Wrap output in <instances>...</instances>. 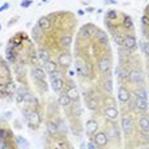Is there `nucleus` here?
I'll use <instances>...</instances> for the list:
<instances>
[{"label":"nucleus","mask_w":149,"mask_h":149,"mask_svg":"<svg viewBox=\"0 0 149 149\" xmlns=\"http://www.w3.org/2000/svg\"><path fill=\"white\" fill-rule=\"evenodd\" d=\"M50 84H52V89L55 93H61L63 89V80L61 77H58V74H55V72L50 73Z\"/></svg>","instance_id":"nucleus-1"},{"label":"nucleus","mask_w":149,"mask_h":149,"mask_svg":"<svg viewBox=\"0 0 149 149\" xmlns=\"http://www.w3.org/2000/svg\"><path fill=\"white\" fill-rule=\"evenodd\" d=\"M121 127H122L123 132L125 134H131L132 132V129H134V125H132V121L129 116H123L122 120H121Z\"/></svg>","instance_id":"nucleus-2"},{"label":"nucleus","mask_w":149,"mask_h":149,"mask_svg":"<svg viewBox=\"0 0 149 149\" xmlns=\"http://www.w3.org/2000/svg\"><path fill=\"white\" fill-rule=\"evenodd\" d=\"M104 116L109 121H116L118 118V111L114 107H107L104 109Z\"/></svg>","instance_id":"nucleus-3"},{"label":"nucleus","mask_w":149,"mask_h":149,"mask_svg":"<svg viewBox=\"0 0 149 149\" xmlns=\"http://www.w3.org/2000/svg\"><path fill=\"white\" fill-rule=\"evenodd\" d=\"M129 79H130V81H131V82L140 84V82H143V79H144V76H143L141 71H139V70H134V71H131V72H130V74H129Z\"/></svg>","instance_id":"nucleus-4"},{"label":"nucleus","mask_w":149,"mask_h":149,"mask_svg":"<svg viewBox=\"0 0 149 149\" xmlns=\"http://www.w3.org/2000/svg\"><path fill=\"white\" fill-rule=\"evenodd\" d=\"M26 121L30 123V126H31V127H36V126L40 123L41 118H40L39 113H37L36 111H32V112H31V114H30V117H29V118H27Z\"/></svg>","instance_id":"nucleus-5"},{"label":"nucleus","mask_w":149,"mask_h":149,"mask_svg":"<svg viewBox=\"0 0 149 149\" xmlns=\"http://www.w3.org/2000/svg\"><path fill=\"white\" fill-rule=\"evenodd\" d=\"M107 143H108V135L105 132H98L95 135V144L98 147H104Z\"/></svg>","instance_id":"nucleus-6"},{"label":"nucleus","mask_w":149,"mask_h":149,"mask_svg":"<svg viewBox=\"0 0 149 149\" xmlns=\"http://www.w3.org/2000/svg\"><path fill=\"white\" fill-rule=\"evenodd\" d=\"M122 45L125 46L126 49H134L136 46V39L132 35H126L125 40H123Z\"/></svg>","instance_id":"nucleus-7"},{"label":"nucleus","mask_w":149,"mask_h":149,"mask_svg":"<svg viewBox=\"0 0 149 149\" xmlns=\"http://www.w3.org/2000/svg\"><path fill=\"white\" fill-rule=\"evenodd\" d=\"M135 105L139 111H147L148 109V100L135 95Z\"/></svg>","instance_id":"nucleus-8"},{"label":"nucleus","mask_w":149,"mask_h":149,"mask_svg":"<svg viewBox=\"0 0 149 149\" xmlns=\"http://www.w3.org/2000/svg\"><path fill=\"white\" fill-rule=\"evenodd\" d=\"M98 68H99V71H100V73H107L111 68L109 61H108L107 58H102L98 63Z\"/></svg>","instance_id":"nucleus-9"},{"label":"nucleus","mask_w":149,"mask_h":149,"mask_svg":"<svg viewBox=\"0 0 149 149\" xmlns=\"http://www.w3.org/2000/svg\"><path fill=\"white\" fill-rule=\"evenodd\" d=\"M31 73H32V76L35 77L37 81H44L45 80V72H44V70H41V68H39V67L32 68Z\"/></svg>","instance_id":"nucleus-10"},{"label":"nucleus","mask_w":149,"mask_h":149,"mask_svg":"<svg viewBox=\"0 0 149 149\" xmlns=\"http://www.w3.org/2000/svg\"><path fill=\"white\" fill-rule=\"evenodd\" d=\"M118 99L122 102V103H126V102H129V99H130L129 90H127L126 88H123V86H121V88L118 89Z\"/></svg>","instance_id":"nucleus-11"},{"label":"nucleus","mask_w":149,"mask_h":149,"mask_svg":"<svg viewBox=\"0 0 149 149\" xmlns=\"http://www.w3.org/2000/svg\"><path fill=\"white\" fill-rule=\"evenodd\" d=\"M37 26H39V29L41 31H46L52 27V23H50V21H49V18L41 17L39 19V22H37Z\"/></svg>","instance_id":"nucleus-12"},{"label":"nucleus","mask_w":149,"mask_h":149,"mask_svg":"<svg viewBox=\"0 0 149 149\" xmlns=\"http://www.w3.org/2000/svg\"><path fill=\"white\" fill-rule=\"evenodd\" d=\"M97 130H98V123H97V121L89 120L88 122H86V132H88L89 135L95 134V131H97Z\"/></svg>","instance_id":"nucleus-13"},{"label":"nucleus","mask_w":149,"mask_h":149,"mask_svg":"<svg viewBox=\"0 0 149 149\" xmlns=\"http://www.w3.org/2000/svg\"><path fill=\"white\" fill-rule=\"evenodd\" d=\"M139 127H140L141 131L149 132V118L147 116L140 117V120H139Z\"/></svg>","instance_id":"nucleus-14"},{"label":"nucleus","mask_w":149,"mask_h":149,"mask_svg":"<svg viewBox=\"0 0 149 149\" xmlns=\"http://www.w3.org/2000/svg\"><path fill=\"white\" fill-rule=\"evenodd\" d=\"M71 99H70V97L67 95V93L66 94H61L59 95V98H58V103H59V105H62V107H68V105L71 104Z\"/></svg>","instance_id":"nucleus-15"},{"label":"nucleus","mask_w":149,"mask_h":149,"mask_svg":"<svg viewBox=\"0 0 149 149\" xmlns=\"http://www.w3.org/2000/svg\"><path fill=\"white\" fill-rule=\"evenodd\" d=\"M58 62H59V64H62V66H70L72 59H71V57L68 54H61L59 58H58Z\"/></svg>","instance_id":"nucleus-16"},{"label":"nucleus","mask_w":149,"mask_h":149,"mask_svg":"<svg viewBox=\"0 0 149 149\" xmlns=\"http://www.w3.org/2000/svg\"><path fill=\"white\" fill-rule=\"evenodd\" d=\"M67 95H68V97H70L71 100H79V98H80L79 90H77L76 88H70V89H68Z\"/></svg>","instance_id":"nucleus-17"},{"label":"nucleus","mask_w":149,"mask_h":149,"mask_svg":"<svg viewBox=\"0 0 149 149\" xmlns=\"http://www.w3.org/2000/svg\"><path fill=\"white\" fill-rule=\"evenodd\" d=\"M37 55H39V59L42 62V63H46L48 61H50L49 59V53L45 50V49H40L39 53H37Z\"/></svg>","instance_id":"nucleus-18"},{"label":"nucleus","mask_w":149,"mask_h":149,"mask_svg":"<svg viewBox=\"0 0 149 149\" xmlns=\"http://www.w3.org/2000/svg\"><path fill=\"white\" fill-rule=\"evenodd\" d=\"M15 141H17L18 145H19V148H22V149L29 148V141H27L23 136H15Z\"/></svg>","instance_id":"nucleus-19"},{"label":"nucleus","mask_w":149,"mask_h":149,"mask_svg":"<svg viewBox=\"0 0 149 149\" xmlns=\"http://www.w3.org/2000/svg\"><path fill=\"white\" fill-rule=\"evenodd\" d=\"M61 44L63 46H70L72 44V36L68 35V33H64V35L61 37Z\"/></svg>","instance_id":"nucleus-20"},{"label":"nucleus","mask_w":149,"mask_h":149,"mask_svg":"<svg viewBox=\"0 0 149 149\" xmlns=\"http://www.w3.org/2000/svg\"><path fill=\"white\" fill-rule=\"evenodd\" d=\"M44 64H45V70L48 71L49 73H53V72H55V71H57V63H55V62L48 61Z\"/></svg>","instance_id":"nucleus-21"},{"label":"nucleus","mask_w":149,"mask_h":149,"mask_svg":"<svg viewBox=\"0 0 149 149\" xmlns=\"http://www.w3.org/2000/svg\"><path fill=\"white\" fill-rule=\"evenodd\" d=\"M48 131L50 132L52 135L57 134V131H58V125H57V122H54V121H50V122L48 123Z\"/></svg>","instance_id":"nucleus-22"},{"label":"nucleus","mask_w":149,"mask_h":149,"mask_svg":"<svg viewBox=\"0 0 149 149\" xmlns=\"http://www.w3.org/2000/svg\"><path fill=\"white\" fill-rule=\"evenodd\" d=\"M135 95H138V97H140L143 99H147V91H145V89H143V88H139L136 90Z\"/></svg>","instance_id":"nucleus-23"},{"label":"nucleus","mask_w":149,"mask_h":149,"mask_svg":"<svg viewBox=\"0 0 149 149\" xmlns=\"http://www.w3.org/2000/svg\"><path fill=\"white\" fill-rule=\"evenodd\" d=\"M88 107L90 109H95V108H97V100L91 99V98H88Z\"/></svg>","instance_id":"nucleus-24"},{"label":"nucleus","mask_w":149,"mask_h":149,"mask_svg":"<svg viewBox=\"0 0 149 149\" xmlns=\"http://www.w3.org/2000/svg\"><path fill=\"white\" fill-rule=\"evenodd\" d=\"M123 40H125V36H123V35H121V33H117V35H114V41H116L117 44L122 45Z\"/></svg>","instance_id":"nucleus-25"},{"label":"nucleus","mask_w":149,"mask_h":149,"mask_svg":"<svg viewBox=\"0 0 149 149\" xmlns=\"http://www.w3.org/2000/svg\"><path fill=\"white\" fill-rule=\"evenodd\" d=\"M143 52L145 55H149V42H144L143 44Z\"/></svg>","instance_id":"nucleus-26"},{"label":"nucleus","mask_w":149,"mask_h":149,"mask_svg":"<svg viewBox=\"0 0 149 149\" xmlns=\"http://www.w3.org/2000/svg\"><path fill=\"white\" fill-rule=\"evenodd\" d=\"M7 135H8L7 130H4V129H0V140H4V139L7 138Z\"/></svg>","instance_id":"nucleus-27"},{"label":"nucleus","mask_w":149,"mask_h":149,"mask_svg":"<svg viewBox=\"0 0 149 149\" xmlns=\"http://www.w3.org/2000/svg\"><path fill=\"white\" fill-rule=\"evenodd\" d=\"M104 88H107V90L109 93L112 91V81H111V80H107V82L104 84Z\"/></svg>","instance_id":"nucleus-28"},{"label":"nucleus","mask_w":149,"mask_h":149,"mask_svg":"<svg viewBox=\"0 0 149 149\" xmlns=\"http://www.w3.org/2000/svg\"><path fill=\"white\" fill-rule=\"evenodd\" d=\"M125 26L127 27V29H131V27H132L131 19H130V18H129V17H126V18H125Z\"/></svg>","instance_id":"nucleus-29"},{"label":"nucleus","mask_w":149,"mask_h":149,"mask_svg":"<svg viewBox=\"0 0 149 149\" xmlns=\"http://www.w3.org/2000/svg\"><path fill=\"white\" fill-rule=\"evenodd\" d=\"M40 29H39V26H36L35 29L32 30V36H35V37H39L40 36V31H39Z\"/></svg>","instance_id":"nucleus-30"},{"label":"nucleus","mask_w":149,"mask_h":149,"mask_svg":"<svg viewBox=\"0 0 149 149\" xmlns=\"http://www.w3.org/2000/svg\"><path fill=\"white\" fill-rule=\"evenodd\" d=\"M8 59L9 62H14V52L12 53V50H8Z\"/></svg>","instance_id":"nucleus-31"},{"label":"nucleus","mask_w":149,"mask_h":149,"mask_svg":"<svg viewBox=\"0 0 149 149\" xmlns=\"http://www.w3.org/2000/svg\"><path fill=\"white\" fill-rule=\"evenodd\" d=\"M117 17V13L114 10H111V12H108V18H111V19H114V18Z\"/></svg>","instance_id":"nucleus-32"},{"label":"nucleus","mask_w":149,"mask_h":149,"mask_svg":"<svg viewBox=\"0 0 149 149\" xmlns=\"http://www.w3.org/2000/svg\"><path fill=\"white\" fill-rule=\"evenodd\" d=\"M30 5H31V0H24V1H22V3H21V7H24V8H26V7H30Z\"/></svg>","instance_id":"nucleus-33"},{"label":"nucleus","mask_w":149,"mask_h":149,"mask_svg":"<svg viewBox=\"0 0 149 149\" xmlns=\"http://www.w3.org/2000/svg\"><path fill=\"white\" fill-rule=\"evenodd\" d=\"M143 23L147 24V26H149V18L147 17V15H144V17H143Z\"/></svg>","instance_id":"nucleus-34"},{"label":"nucleus","mask_w":149,"mask_h":149,"mask_svg":"<svg viewBox=\"0 0 149 149\" xmlns=\"http://www.w3.org/2000/svg\"><path fill=\"white\" fill-rule=\"evenodd\" d=\"M4 93H5V85L0 84V94H4Z\"/></svg>","instance_id":"nucleus-35"},{"label":"nucleus","mask_w":149,"mask_h":149,"mask_svg":"<svg viewBox=\"0 0 149 149\" xmlns=\"http://www.w3.org/2000/svg\"><path fill=\"white\" fill-rule=\"evenodd\" d=\"M0 149H8V145L5 144V143H1V144H0Z\"/></svg>","instance_id":"nucleus-36"},{"label":"nucleus","mask_w":149,"mask_h":149,"mask_svg":"<svg viewBox=\"0 0 149 149\" xmlns=\"http://www.w3.org/2000/svg\"><path fill=\"white\" fill-rule=\"evenodd\" d=\"M68 73H70V76L72 77V76H74V73H76V72H74L73 70H70V72H68Z\"/></svg>","instance_id":"nucleus-37"},{"label":"nucleus","mask_w":149,"mask_h":149,"mask_svg":"<svg viewBox=\"0 0 149 149\" xmlns=\"http://www.w3.org/2000/svg\"><path fill=\"white\" fill-rule=\"evenodd\" d=\"M88 148H89V149H95V148H94V144H91V143H90V144H88Z\"/></svg>","instance_id":"nucleus-38"},{"label":"nucleus","mask_w":149,"mask_h":149,"mask_svg":"<svg viewBox=\"0 0 149 149\" xmlns=\"http://www.w3.org/2000/svg\"><path fill=\"white\" fill-rule=\"evenodd\" d=\"M107 1H109V4H113V1H114V0H107Z\"/></svg>","instance_id":"nucleus-39"},{"label":"nucleus","mask_w":149,"mask_h":149,"mask_svg":"<svg viewBox=\"0 0 149 149\" xmlns=\"http://www.w3.org/2000/svg\"><path fill=\"white\" fill-rule=\"evenodd\" d=\"M140 149H149V148H148V147H141Z\"/></svg>","instance_id":"nucleus-40"},{"label":"nucleus","mask_w":149,"mask_h":149,"mask_svg":"<svg viewBox=\"0 0 149 149\" xmlns=\"http://www.w3.org/2000/svg\"><path fill=\"white\" fill-rule=\"evenodd\" d=\"M148 40H149V33H148Z\"/></svg>","instance_id":"nucleus-41"},{"label":"nucleus","mask_w":149,"mask_h":149,"mask_svg":"<svg viewBox=\"0 0 149 149\" xmlns=\"http://www.w3.org/2000/svg\"><path fill=\"white\" fill-rule=\"evenodd\" d=\"M148 73H149V68H148Z\"/></svg>","instance_id":"nucleus-42"}]
</instances>
